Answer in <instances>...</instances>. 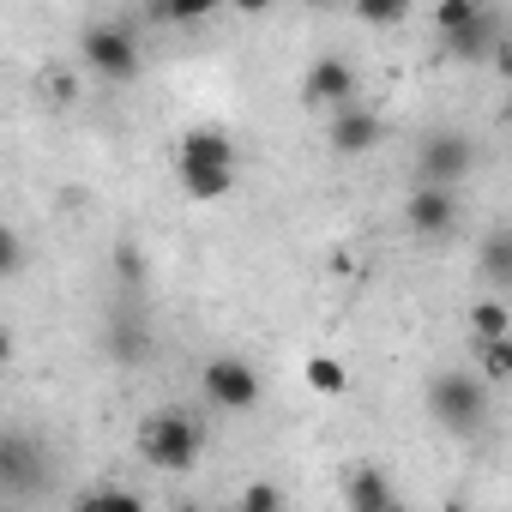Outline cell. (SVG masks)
<instances>
[{
    "label": "cell",
    "mask_w": 512,
    "mask_h": 512,
    "mask_svg": "<svg viewBox=\"0 0 512 512\" xmlns=\"http://www.w3.org/2000/svg\"><path fill=\"white\" fill-rule=\"evenodd\" d=\"M103 350H109L121 368H145V362H151V332H145V320L115 314V320H109V332H103Z\"/></svg>",
    "instance_id": "13"
},
{
    "label": "cell",
    "mask_w": 512,
    "mask_h": 512,
    "mask_svg": "<svg viewBox=\"0 0 512 512\" xmlns=\"http://www.w3.org/2000/svg\"><path fill=\"white\" fill-rule=\"evenodd\" d=\"M428 416H434L440 434H452V440H476V434L488 428V416H494V392H488L482 374L446 368V374L428 380Z\"/></svg>",
    "instance_id": "2"
},
{
    "label": "cell",
    "mask_w": 512,
    "mask_h": 512,
    "mask_svg": "<svg viewBox=\"0 0 512 512\" xmlns=\"http://www.w3.org/2000/svg\"><path fill=\"white\" fill-rule=\"evenodd\" d=\"M476 139L458 133V127H434L422 145H416V181H440V187H458L470 169H476Z\"/></svg>",
    "instance_id": "6"
},
{
    "label": "cell",
    "mask_w": 512,
    "mask_h": 512,
    "mask_svg": "<svg viewBox=\"0 0 512 512\" xmlns=\"http://www.w3.org/2000/svg\"><path fill=\"white\" fill-rule=\"evenodd\" d=\"M284 506V488L278 482H253V488H241V512H278Z\"/></svg>",
    "instance_id": "21"
},
{
    "label": "cell",
    "mask_w": 512,
    "mask_h": 512,
    "mask_svg": "<svg viewBox=\"0 0 512 512\" xmlns=\"http://www.w3.org/2000/svg\"><path fill=\"white\" fill-rule=\"evenodd\" d=\"M308 386H314V392H344L350 374H344L338 356H314V362H308Z\"/></svg>",
    "instance_id": "19"
},
{
    "label": "cell",
    "mask_w": 512,
    "mask_h": 512,
    "mask_svg": "<svg viewBox=\"0 0 512 512\" xmlns=\"http://www.w3.org/2000/svg\"><path fill=\"white\" fill-rule=\"evenodd\" d=\"M7 362H13V332L0 326V368H7Z\"/></svg>",
    "instance_id": "24"
},
{
    "label": "cell",
    "mask_w": 512,
    "mask_h": 512,
    "mask_svg": "<svg viewBox=\"0 0 512 512\" xmlns=\"http://www.w3.org/2000/svg\"><path fill=\"white\" fill-rule=\"evenodd\" d=\"M223 7V0H157V19H175V25H199Z\"/></svg>",
    "instance_id": "18"
},
{
    "label": "cell",
    "mask_w": 512,
    "mask_h": 512,
    "mask_svg": "<svg viewBox=\"0 0 512 512\" xmlns=\"http://www.w3.org/2000/svg\"><path fill=\"white\" fill-rule=\"evenodd\" d=\"M434 31H440L446 55H458V61H470V67H476V61H488V55H500V61H506L494 0H440V7H434Z\"/></svg>",
    "instance_id": "3"
},
{
    "label": "cell",
    "mask_w": 512,
    "mask_h": 512,
    "mask_svg": "<svg viewBox=\"0 0 512 512\" xmlns=\"http://www.w3.org/2000/svg\"><path fill=\"white\" fill-rule=\"evenodd\" d=\"M350 91H356V67L350 61H338V55H320L308 73H302V97L320 109V103H350Z\"/></svg>",
    "instance_id": "10"
},
{
    "label": "cell",
    "mask_w": 512,
    "mask_h": 512,
    "mask_svg": "<svg viewBox=\"0 0 512 512\" xmlns=\"http://www.w3.org/2000/svg\"><path fill=\"white\" fill-rule=\"evenodd\" d=\"M350 7H356V19L368 31H392V25L410 19V0H350Z\"/></svg>",
    "instance_id": "15"
},
{
    "label": "cell",
    "mask_w": 512,
    "mask_h": 512,
    "mask_svg": "<svg viewBox=\"0 0 512 512\" xmlns=\"http://www.w3.org/2000/svg\"><path fill=\"white\" fill-rule=\"evenodd\" d=\"M55 458L31 428H0V500H49Z\"/></svg>",
    "instance_id": "4"
},
{
    "label": "cell",
    "mask_w": 512,
    "mask_h": 512,
    "mask_svg": "<svg viewBox=\"0 0 512 512\" xmlns=\"http://www.w3.org/2000/svg\"><path fill=\"white\" fill-rule=\"evenodd\" d=\"M235 13H247V19H260V13H272V0H235Z\"/></svg>",
    "instance_id": "23"
},
{
    "label": "cell",
    "mask_w": 512,
    "mask_h": 512,
    "mask_svg": "<svg viewBox=\"0 0 512 512\" xmlns=\"http://www.w3.org/2000/svg\"><path fill=\"white\" fill-rule=\"evenodd\" d=\"M482 284H488L494 296L512 284V229H494V235H488V247H482Z\"/></svg>",
    "instance_id": "14"
},
{
    "label": "cell",
    "mask_w": 512,
    "mask_h": 512,
    "mask_svg": "<svg viewBox=\"0 0 512 512\" xmlns=\"http://www.w3.org/2000/svg\"><path fill=\"white\" fill-rule=\"evenodd\" d=\"M175 181L187 199H223L235 187V139L223 127H187L175 145Z\"/></svg>",
    "instance_id": "1"
},
{
    "label": "cell",
    "mask_w": 512,
    "mask_h": 512,
    "mask_svg": "<svg viewBox=\"0 0 512 512\" xmlns=\"http://www.w3.org/2000/svg\"><path fill=\"white\" fill-rule=\"evenodd\" d=\"M470 326H476V338H506V332H512V308H506L500 296H488V302L470 308Z\"/></svg>",
    "instance_id": "16"
},
{
    "label": "cell",
    "mask_w": 512,
    "mask_h": 512,
    "mask_svg": "<svg viewBox=\"0 0 512 512\" xmlns=\"http://www.w3.org/2000/svg\"><path fill=\"white\" fill-rule=\"evenodd\" d=\"M344 506H350V512H392L398 494H392V482H386L380 464H356V470L344 476Z\"/></svg>",
    "instance_id": "12"
},
{
    "label": "cell",
    "mask_w": 512,
    "mask_h": 512,
    "mask_svg": "<svg viewBox=\"0 0 512 512\" xmlns=\"http://www.w3.org/2000/svg\"><path fill=\"white\" fill-rule=\"evenodd\" d=\"M404 223H410L416 235H428V241L452 235V229H458V193L440 187V181H416L410 199H404Z\"/></svg>",
    "instance_id": "9"
},
{
    "label": "cell",
    "mask_w": 512,
    "mask_h": 512,
    "mask_svg": "<svg viewBox=\"0 0 512 512\" xmlns=\"http://www.w3.org/2000/svg\"><path fill=\"white\" fill-rule=\"evenodd\" d=\"M205 398L217 404V410H253L260 404V374H253V362H241V356H211L205 362Z\"/></svg>",
    "instance_id": "8"
},
{
    "label": "cell",
    "mask_w": 512,
    "mask_h": 512,
    "mask_svg": "<svg viewBox=\"0 0 512 512\" xmlns=\"http://www.w3.org/2000/svg\"><path fill=\"white\" fill-rule=\"evenodd\" d=\"M139 37L127 31V25H91L85 31V67L97 73V79H109V85H133L139 79Z\"/></svg>",
    "instance_id": "7"
},
{
    "label": "cell",
    "mask_w": 512,
    "mask_h": 512,
    "mask_svg": "<svg viewBox=\"0 0 512 512\" xmlns=\"http://www.w3.org/2000/svg\"><path fill=\"white\" fill-rule=\"evenodd\" d=\"M199 446H205V434H199V422L187 410H151L145 428H139V458L151 470H175L181 476V470L199 464Z\"/></svg>",
    "instance_id": "5"
},
{
    "label": "cell",
    "mask_w": 512,
    "mask_h": 512,
    "mask_svg": "<svg viewBox=\"0 0 512 512\" xmlns=\"http://www.w3.org/2000/svg\"><path fill=\"white\" fill-rule=\"evenodd\" d=\"M115 266H121V278H127V284H139V278H145V260H139V247H115Z\"/></svg>",
    "instance_id": "22"
},
{
    "label": "cell",
    "mask_w": 512,
    "mask_h": 512,
    "mask_svg": "<svg viewBox=\"0 0 512 512\" xmlns=\"http://www.w3.org/2000/svg\"><path fill=\"white\" fill-rule=\"evenodd\" d=\"M25 272V241H19V229L0 217V278H19Z\"/></svg>",
    "instance_id": "20"
},
{
    "label": "cell",
    "mask_w": 512,
    "mask_h": 512,
    "mask_svg": "<svg viewBox=\"0 0 512 512\" xmlns=\"http://www.w3.org/2000/svg\"><path fill=\"white\" fill-rule=\"evenodd\" d=\"M482 380L488 386L512 380V338H482Z\"/></svg>",
    "instance_id": "17"
},
{
    "label": "cell",
    "mask_w": 512,
    "mask_h": 512,
    "mask_svg": "<svg viewBox=\"0 0 512 512\" xmlns=\"http://www.w3.org/2000/svg\"><path fill=\"white\" fill-rule=\"evenodd\" d=\"M308 7H338V0H308Z\"/></svg>",
    "instance_id": "25"
},
{
    "label": "cell",
    "mask_w": 512,
    "mask_h": 512,
    "mask_svg": "<svg viewBox=\"0 0 512 512\" xmlns=\"http://www.w3.org/2000/svg\"><path fill=\"white\" fill-rule=\"evenodd\" d=\"M326 139H332V151L338 157H362V151H374L380 145V115L374 109H338V121L326 127Z\"/></svg>",
    "instance_id": "11"
}]
</instances>
